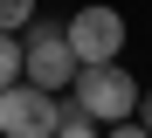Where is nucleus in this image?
Instances as JSON below:
<instances>
[{"label": "nucleus", "instance_id": "nucleus-8", "mask_svg": "<svg viewBox=\"0 0 152 138\" xmlns=\"http://www.w3.org/2000/svg\"><path fill=\"white\" fill-rule=\"evenodd\" d=\"M111 138H152V131H145L138 118H124V124H111Z\"/></svg>", "mask_w": 152, "mask_h": 138}, {"label": "nucleus", "instance_id": "nucleus-7", "mask_svg": "<svg viewBox=\"0 0 152 138\" xmlns=\"http://www.w3.org/2000/svg\"><path fill=\"white\" fill-rule=\"evenodd\" d=\"M35 21V0H0V35H21Z\"/></svg>", "mask_w": 152, "mask_h": 138}, {"label": "nucleus", "instance_id": "nucleus-4", "mask_svg": "<svg viewBox=\"0 0 152 138\" xmlns=\"http://www.w3.org/2000/svg\"><path fill=\"white\" fill-rule=\"evenodd\" d=\"M62 35L76 48V62H118V55H124V14L97 0V7H76L62 21Z\"/></svg>", "mask_w": 152, "mask_h": 138}, {"label": "nucleus", "instance_id": "nucleus-9", "mask_svg": "<svg viewBox=\"0 0 152 138\" xmlns=\"http://www.w3.org/2000/svg\"><path fill=\"white\" fill-rule=\"evenodd\" d=\"M132 118H138V124L152 131V90H138V110H132Z\"/></svg>", "mask_w": 152, "mask_h": 138}, {"label": "nucleus", "instance_id": "nucleus-2", "mask_svg": "<svg viewBox=\"0 0 152 138\" xmlns=\"http://www.w3.org/2000/svg\"><path fill=\"white\" fill-rule=\"evenodd\" d=\"M76 69H83V62H76V48H69V35H62V28L28 21V42H21V76H28L35 90H48V97H56V90H69V83H76Z\"/></svg>", "mask_w": 152, "mask_h": 138}, {"label": "nucleus", "instance_id": "nucleus-5", "mask_svg": "<svg viewBox=\"0 0 152 138\" xmlns=\"http://www.w3.org/2000/svg\"><path fill=\"white\" fill-rule=\"evenodd\" d=\"M56 138H104V131H97V118H90L83 104H62V124H56Z\"/></svg>", "mask_w": 152, "mask_h": 138}, {"label": "nucleus", "instance_id": "nucleus-6", "mask_svg": "<svg viewBox=\"0 0 152 138\" xmlns=\"http://www.w3.org/2000/svg\"><path fill=\"white\" fill-rule=\"evenodd\" d=\"M21 83V35H0V90Z\"/></svg>", "mask_w": 152, "mask_h": 138}, {"label": "nucleus", "instance_id": "nucleus-3", "mask_svg": "<svg viewBox=\"0 0 152 138\" xmlns=\"http://www.w3.org/2000/svg\"><path fill=\"white\" fill-rule=\"evenodd\" d=\"M56 124H62V104L35 90L28 76L14 90H0V138H56Z\"/></svg>", "mask_w": 152, "mask_h": 138}, {"label": "nucleus", "instance_id": "nucleus-1", "mask_svg": "<svg viewBox=\"0 0 152 138\" xmlns=\"http://www.w3.org/2000/svg\"><path fill=\"white\" fill-rule=\"evenodd\" d=\"M69 90H76L69 104H83L97 124H124L138 110V83H132V69H118V62H83Z\"/></svg>", "mask_w": 152, "mask_h": 138}]
</instances>
